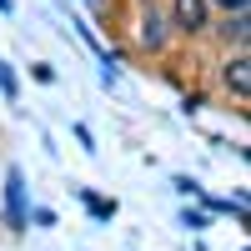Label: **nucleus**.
I'll use <instances>...</instances> for the list:
<instances>
[{"label":"nucleus","instance_id":"1","mask_svg":"<svg viewBox=\"0 0 251 251\" xmlns=\"http://www.w3.org/2000/svg\"><path fill=\"white\" fill-rule=\"evenodd\" d=\"M171 15H176L171 25H176V30H186V35H196V30L211 25V15H206V0H176Z\"/></svg>","mask_w":251,"mask_h":251},{"label":"nucleus","instance_id":"2","mask_svg":"<svg viewBox=\"0 0 251 251\" xmlns=\"http://www.w3.org/2000/svg\"><path fill=\"white\" fill-rule=\"evenodd\" d=\"M136 35H141V46H146V50H161L166 40H171V20H166L161 10H146V15H141V25H136Z\"/></svg>","mask_w":251,"mask_h":251},{"label":"nucleus","instance_id":"3","mask_svg":"<svg viewBox=\"0 0 251 251\" xmlns=\"http://www.w3.org/2000/svg\"><path fill=\"white\" fill-rule=\"evenodd\" d=\"M5 221L25 226V176H20V171L5 176Z\"/></svg>","mask_w":251,"mask_h":251},{"label":"nucleus","instance_id":"4","mask_svg":"<svg viewBox=\"0 0 251 251\" xmlns=\"http://www.w3.org/2000/svg\"><path fill=\"white\" fill-rule=\"evenodd\" d=\"M246 66H251V60H246V50H236L231 60H226V71H221V75H226V86H231L241 100L251 96V71H246Z\"/></svg>","mask_w":251,"mask_h":251},{"label":"nucleus","instance_id":"5","mask_svg":"<svg viewBox=\"0 0 251 251\" xmlns=\"http://www.w3.org/2000/svg\"><path fill=\"white\" fill-rule=\"evenodd\" d=\"M221 35H226V40H246V10H226Z\"/></svg>","mask_w":251,"mask_h":251},{"label":"nucleus","instance_id":"6","mask_svg":"<svg viewBox=\"0 0 251 251\" xmlns=\"http://www.w3.org/2000/svg\"><path fill=\"white\" fill-rule=\"evenodd\" d=\"M86 206H91V216H100V221H106V216L116 211V206H111V201H100V196H91V191H86Z\"/></svg>","mask_w":251,"mask_h":251},{"label":"nucleus","instance_id":"7","mask_svg":"<svg viewBox=\"0 0 251 251\" xmlns=\"http://www.w3.org/2000/svg\"><path fill=\"white\" fill-rule=\"evenodd\" d=\"M0 91H5V96H10V100H15V75H10V71H5V66H0Z\"/></svg>","mask_w":251,"mask_h":251},{"label":"nucleus","instance_id":"8","mask_svg":"<svg viewBox=\"0 0 251 251\" xmlns=\"http://www.w3.org/2000/svg\"><path fill=\"white\" fill-rule=\"evenodd\" d=\"M221 10H246V0H216Z\"/></svg>","mask_w":251,"mask_h":251},{"label":"nucleus","instance_id":"9","mask_svg":"<svg viewBox=\"0 0 251 251\" xmlns=\"http://www.w3.org/2000/svg\"><path fill=\"white\" fill-rule=\"evenodd\" d=\"M0 10H10V0H0Z\"/></svg>","mask_w":251,"mask_h":251}]
</instances>
